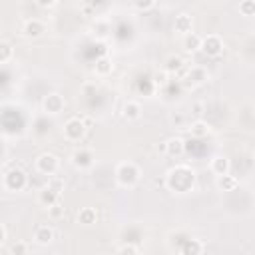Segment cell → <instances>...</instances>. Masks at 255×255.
<instances>
[{
	"mask_svg": "<svg viewBox=\"0 0 255 255\" xmlns=\"http://www.w3.org/2000/svg\"><path fill=\"white\" fill-rule=\"evenodd\" d=\"M163 183H165V189H169L171 193H189L195 185V171L189 165L179 163L165 173Z\"/></svg>",
	"mask_w": 255,
	"mask_h": 255,
	"instance_id": "obj_1",
	"label": "cell"
},
{
	"mask_svg": "<svg viewBox=\"0 0 255 255\" xmlns=\"http://www.w3.org/2000/svg\"><path fill=\"white\" fill-rule=\"evenodd\" d=\"M141 177V169L133 161H122L116 167V181L120 187H133Z\"/></svg>",
	"mask_w": 255,
	"mask_h": 255,
	"instance_id": "obj_2",
	"label": "cell"
},
{
	"mask_svg": "<svg viewBox=\"0 0 255 255\" xmlns=\"http://www.w3.org/2000/svg\"><path fill=\"white\" fill-rule=\"evenodd\" d=\"M2 187L8 193H20L28 187V173L20 167H10L2 175Z\"/></svg>",
	"mask_w": 255,
	"mask_h": 255,
	"instance_id": "obj_3",
	"label": "cell"
},
{
	"mask_svg": "<svg viewBox=\"0 0 255 255\" xmlns=\"http://www.w3.org/2000/svg\"><path fill=\"white\" fill-rule=\"evenodd\" d=\"M86 131H88V126H86V122H84L82 118H78V116L68 118V120L64 122V128H62L64 139L70 141V143H78L80 139H84Z\"/></svg>",
	"mask_w": 255,
	"mask_h": 255,
	"instance_id": "obj_4",
	"label": "cell"
},
{
	"mask_svg": "<svg viewBox=\"0 0 255 255\" xmlns=\"http://www.w3.org/2000/svg\"><path fill=\"white\" fill-rule=\"evenodd\" d=\"M34 167L38 173L42 175H56L60 171V157L52 151H42L36 159H34Z\"/></svg>",
	"mask_w": 255,
	"mask_h": 255,
	"instance_id": "obj_5",
	"label": "cell"
},
{
	"mask_svg": "<svg viewBox=\"0 0 255 255\" xmlns=\"http://www.w3.org/2000/svg\"><path fill=\"white\" fill-rule=\"evenodd\" d=\"M183 80H187L191 86H203L211 80V74L205 66L201 64H193V66H185L183 70Z\"/></svg>",
	"mask_w": 255,
	"mask_h": 255,
	"instance_id": "obj_6",
	"label": "cell"
},
{
	"mask_svg": "<svg viewBox=\"0 0 255 255\" xmlns=\"http://www.w3.org/2000/svg\"><path fill=\"white\" fill-rule=\"evenodd\" d=\"M94 159H96V155H94V151H92L90 147H76V149L70 153V163H72L76 169H80V171L90 169V167L94 165Z\"/></svg>",
	"mask_w": 255,
	"mask_h": 255,
	"instance_id": "obj_7",
	"label": "cell"
},
{
	"mask_svg": "<svg viewBox=\"0 0 255 255\" xmlns=\"http://www.w3.org/2000/svg\"><path fill=\"white\" fill-rule=\"evenodd\" d=\"M199 52H203L207 58H217V56H221V52H223V40H221V36H219V34L201 36Z\"/></svg>",
	"mask_w": 255,
	"mask_h": 255,
	"instance_id": "obj_8",
	"label": "cell"
},
{
	"mask_svg": "<svg viewBox=\"0 0 255 255\" xmlns=\"http://www.w3.org/2000/svg\"><path fill=\"white\" fill-rule=\"evenodd\" d=\"M66 108V100L62 94L58 92H50L48 96H44L42 100V110L48 114V116H60Z\"/></svg>",
	"mask_w": 255,
	"mask_h": 255,
	"instance_id": "obj_9",
	"label": "cell"
},
{
	"mask_svg": "<svg viewBox=\"0 0 255 255\" xmlns=\"http://www.w3.org/2000/svg\"><path fill=\"white\" fill-rule=\"evenodd\" d=\"M60 195H62V191H58L56 187H52L50 183H46V185H44V187L38 191L36 201H38V205H40V207L48 209L50 205H54L56 201H60Z\"/></svg>",
	"mask_w": 255,
	"mask_h": 255,
	"instance_id": "obj_10",
	"label": "cell"
},
{
	"mask_svg": "<svg viewBox=\"0 0 255 255\" xmlns=\"http://www.w3.org/2000/svg\"><path fill=\"white\" fill-rule=\"evenodd\" d=\"M44 32H46V24H44L40 18H28V20L22 24V36H24V38L34 40V38L44 36Z\"/></svg>",
	"mask_w": 255,
	"mask_h": 255,
	"instance_id": "obj_11",
	"label": "cell"
},
{
	"mask_svg": "<svg viewBox=\"0 0 255 255\" xmlns=\"http://www.w3.org/2000/svg\"><path fill=\"white\" fill-rule=\"evenodd\" d=\"M163 151H165L167 157H173V159L183 157V153H185V139L183 137H169L163 143Z\"/></svg>",
	"mask_w": 255,
	"mask_h": 255,
	"instance_id": "obj_12",
	"label": "cell"
},
{
	"mask_svg": "<svg viewBox=\"0 0 255 255\" xmlns=\"http://www.w3.org/2000/svg\"><path fill=\"white\" fill-rule=\"evenodd\" d=\"M54 229L50 227V225H38L36 229H34V235H32V241L36 243V245H40V247H48L52 241H54Z\"/></svg>",
	"mask_w": 255,
	"mask_h": 255,
	"instance_id": "obj_13",
	"label": "cell"
},
{
	"mask_svg": "<svg viewBox=\"0 0 255 255\" xmlns=\"http://www.w3.org/2000/svg\"><path fill=\"white\" fill-rule=\"evenodd\" d=\"M185 60L181 58V56H177V54H171V56H167L165 58V62H163V72H167L169 76H173V74H183V70H185Z\"/></svg>",
	"mask_w": 255,
	"mask_h": 255,
	"instance_id": "obj_14",
	"label": "cell"
},
{
	"mask_svg": "<svg viewBox=\"0 0 255 255\" xmlns=\"http://www.w3.org/2000/svg\"><path fill=\"white\" fill-rule=\"evenodd\" d=\"M191 30H193V18H191V14L179 12L175 16V20H173V32H177V34L183 36V34H187Z\"/></svg>",
	"mask_w": 255,
	"mask_h": 255,
	"instance_id": "obj_15",
	"label": "cell"
},
{
	"mask_svg": "<svg viewBox=\"0 0 255 255\" xmlns=\"http://www.w3.org/2000/svg\"><path fill=\"white\" fill-rule=\"evenodd\" d=\"M199 46H201V36L195 34L193 30L181 36V48H183V52L195 54V52H199Z\"/></svg>",
	"mask_w": 255,
	"mask_h": 255,
	"instance_id": "obj_16",
	"label": "cell"
},
{
	"mask_svg": "<svg viewBox=\"0 0 255 255\" xmlns=\"http://www.w3.org/2000/svg\"><path fill=\"white\" fill-rule=\"evenodd\" d=\"M187 131H189L191 137L203 139V137H207V135L211 133V126H209L205 120H195V122H191V124L187 126Z\"/></svg>",
	"mask_w": 255,
	"mask_h": 255,
	"instance_id": "obj_17",
	"label": "cell"
},
{
	"mask_svg": "<svg viewBox=\"0 0 255 255\" xmlns=\"http://www.w3.org/2000/svg\"><path fill=\"white\" fill-rule=\"evenodd\" d=\"M122 116L128 120V122H135L141 118V104L135 102V100H128L124 106H122Z\"/></svg>",
	"mask_w": 255,
	"mask_h": 255,
	"instance_id": "obj_18",
	"label": "cell"
},
{
	"mask_svg": "<svg viewBox=\"0 0 255 255\" xmlns=\"http://www.w3.org/2000/svg\"><path fill=\"white\" fill-rule=\"evenodd\" d=\"M209 169H211L213 175L229 173L231 161H229V157H225V155H215V157H211V161H209Z\"/></svg>",
	"mask_w": 255,
	"mask_h": 255,
	"instance_id": "obj_19",
	"label": "cell"
},
{
	"mask_svg": "<svg viewBox=\"0 0 255 255\" xmlns=\"http://www.w3.org/2000/svg\"><path fill=\"white\" fill-rule=\"evenodd\" d=\"M203 251H205V245L199 239H191V237H187L183 241V245L179 247V253H183V255H199Z\"/></svg>",
	"mask_w": 255,
	"mask_h": 255,
	"instance_id": "obj_20",
	"label": "cell"
},
{
	"mask_svg": "<svg viewBox=\"0 0 255 255\" xmlns=\"http://www.w3.org/2000/svg\"><path fill=\"white\" fill-rule=\"evenodd\" d=\"M94 72H96V76H100V78L110 76V74L114 72V62H112V58H110V56L98 58V60H96V66H94Z\"/></svg>",
	"mask_w": 255,
	"mask_h": 255,
	"instance_id": "obj_21",
	"label": "cell"
},
{
	"mask_svg": "<svg viewBox=\"0 0 255 255\" xmlns=\"http://www.w3.org/2000/svg\"><path fill=\"white\" fill-rule=\"evenodd\" d=\"M215 187L219 191H233L237 187V177L231 175V173H223V175H217L215 179Z\"/></svg>",
	"mask_w": 255,
	"mask_h": 255,
	"instance_id": "obj_22",
	"label": "cell"
},
{
	"mask_svg": "<svg viewBox=\"0 0 255 255\" xmlns=\"http://www.w3.org/2000/svg\"><path fill=\"white\" fill-rule=\"evenodd\" d=\"M76 217H78V223H82V225H94L98 221V211L94 207H82V209H78Z\"/></svg>",
	"mask_w": 255,
	"mask_h": 255,
	"instance_id": "obj_23",
	"label": "cell"
},
{
	"mask_svg": "<svg viewBox=\"0 0 255 255\" xmlns=\"http://www.w3.org/2000/svg\"><path fill=\"white\" fill-rule=\"evenodd\" d=\"M12 58H14V48H12V44L0 40V64L10 62Z\"/></svg>",
	"mask_w": 255,
	"mask_h": 255,
	"instance_id": "obj_24",
	"label": "cell"
},
{
	"mask_svg": "<svg viewBox=\"0 0 255 255\" xmlns=\"http://www.w3.org/2000/svg\"><path fill=\"white\" fill-rule=\"evenodd\" d=\"M46 211H48V217H50V219H62L64 213H66V207L62 205V201H56V203L50 205Z\"/></svg>",
	"mask_w": 255,
	"mask_h": 255,
	"instance_id": "obj_25",
	"label": "cell"
},
{
	"mask_svg": "<svg viewBox=\"0 0 255 255\" xmlns=\"http://www.w3.org/2000/svg\"><path fill=\"white\" fill-rule=\"evenodd\" d=\"M239 12L247 18H251L255 14V0H241L239 2Z\"/></svg>",
	"mask_w": 255,
	"mask_h": 255,
	"instance_id": "obj_26",
	"label": "cell"
},
{
	"mask_svg": "<svg viewBox=\"0 0 255 255\" xmlns=\"http://www.w3.org/2000/svg\"><path fill=\"white\" fill-rule=\"evenodd\" d=\"M116 251H118V253H131V255H137V253H141V247L135 245V243H124V245H118Z\"/></svg>",
	"mask_w": 255,
	"mask_h": 255,
	"instance_id": "obj_27",
	"label": "cell"
},
{
	"mask_svg": "<svg viewBox=\"0 0 255 255\" xmlns=\"http://www.w3.org/2000/svg\"><path fill=\"white\" fill-rule=\"evenodd\" d=\"M131 4H133L135 10L147 12V10H151V8L155 6V0H131Z\"/></svg>",
	"mask_w": 255,
	"mask_h": 255,
	"instance_id": "obj_28",
	"label": "cell"
},
{
	"mask_svg": "<svg viewBox=\"0 0 255 255\" xmlns=\"http://www.w3.org/2000/svg\"><path fill=\"white\" fill-rule=\"evenodd\" d=\"M167 78H169V74L161 70V72H157V74L153 76V84H155V86H159V88H165V86L169 84V80H167Z\"/></svg>",
	"mask_w": 255,
	"mask_h": 255,
	"instance_id": "obj_29",
	"label": "cell"
},
{
	"mask_svg": "<svg viewBox=\"0 0 255 255\" xmlns=\"http://www.w3.org/2000/svg\"><path fill=\"white\" fill-rule=\"evenodd\" d=\"M10 253H30V245H26V243H22V241H18V243H14L12 247H10Z\"/></svg>",
	"mask_w": 255,
	"mask_h": 255,
	"instance_id": "obj_30",
	"label": "cell"
},
{
	"mask_svg": "<svg viewBox=\"0 0 255 255\" xmlns=\"http://www.w3.org/2000/svg\"><path fill=\"white\" fill-rule=\"evenodd\" d=\"M34 2H36L40 8H52V6H54L58 0H34Z\"/></svg>",
	"mask_w": 255,
	"mask_h": 255,
	"instance_id": "obj_31",
	"label": "cell"
},
{
	"mask_svg": "<svg viewBox=\"0 0 255 255\" xmlns=\"http://www.w3.org/2000/svg\"><path fill=\"white\" fill-rule=\"evenodd\" d=\"M4 241H6V227L0 223V247L4 245Z\"/></svg>",
	"mask_w": 255,
	"mask_h": 255,
	"instance_id": "obj_32",
	"label": "cell"
}]
</instances>
